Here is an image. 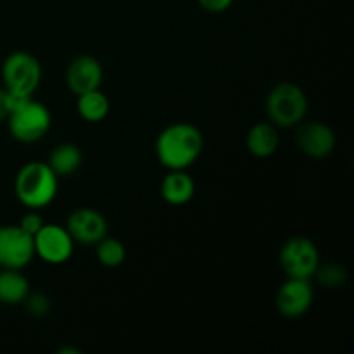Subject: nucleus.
<instances>
[{"label":"nucleus","mask_w":354,"mask_h":354,"mask_svg":"<svg viewBox=\"0 0 354 354\" xmlns=\"http://www.w3.org/2000/svg\"><path fill=\"white\" fill-rule=\"evenodd\" d=\"M104 80L102 64L92 55H78L66 69V83L75 95L100 88Z\"/></svg>","instance_id":"nucleus-12"},{"label":"nucleus","mask_w":354,"mask_h":354,"mask_svg":"<svg viewBox=\"0 0 354 354\" xmlns=\"http://www.w3.org/2000/svg\"><path fill=\"white\" fill-rule=\"evenodd\" d=\"M315 277L318 279V282L325 287H330V289H337L342 287L348 280V272H346L344 266H341L339 263H328L325 266H318Z\"/></svg>","instance_id":"nucleus-19"},{"label":"nucleus","mask_w":354,"mask_h":354,"mask_svg":"<svg viewBox=\"0 0 354 354\" xmlns=\"http://www.w3.org/2000/svg\"><path fill=\"white\" fill-rule=\"evenodd\" d=\"M3 88L14 95L33 97L41 82V64L33 54L16 50L2 64Z\"/></svg>","instance_id":"nucleus-5"},{"label":"nucleus","mask_w":354,"mask_h":354,"mask_svg":"<svg viewBox=\"0 0 354 354\" xmlns=\"http://www.w3.org/2000/svg\"><path fill=\"white\" fill-rule=\"evenodd\" d=\"M33 258V237L19 225H0V268L23 270Z\"/></svg>","instance_id":"nucleus-8"},{"label":"nucleus","mask_w":354,"mask_h":354,"mask_svg":"<svg viewBox=\"0 0 354 354\" xmlns=\"http://www.w3.org/2000/svg\"><path fill=\"white\" fill-rule=\"evenodd\" d=\"M76 109L78 114L86 121V123H100L107 118L111 111V102L100 88L90 90V92L76 95Z\"/></svg>","instance_id":"nucleus-17"},{"label":"nucleus","mask_w":354,"mask_h":354,"mask_svg":"<svg viewBox=\"0 0 354 354\" xmlns=\"http://www.w3.org/2000/svg\"><path fill=\"white\" fill-rule=\"evenodd\" d=\"M315 290L311 280L308 279H290L287 277L286 282L279 287L275 296L277 311L283 318L296 320L304 317L313 306Z\"/></svg>","instance_id":"nucleus-9"},{"label":"nucleus","mask_w":354,"mask_h":354,"mask_svg":"<svg viewBox=\"0 0 354 354\" xmlns=\"http://www.w3.org/2000/svg\"><path fill=\"white\" fill-rule=\"evenodd\" d=\"M75 244L68 228L57 223H44L33 235L35 256L47 265H64L75 251Z\"/></svg>","instance_id":"nucleus-7"},{"label":"nucleus","mask_w":354,"mask_h":354,"mask_svg":"<svg viewBox=\"0 0 354 354\" xmlns=\"http://www.w3.org/2000/svg\"><path fill=\"white\" fill-rule=\"evenodd\" d=\"M296 144L308 158L325 159L334 152L337 137L327 123L317 120H303L296 127Z\"/></svg>","instance_id":"nucleus-10"},{"label":"nucleus","mask_w":354,"mask_h":354,"mask_svg":"<svg viewBox=\"0 0 354 354\" xmlns=\"http://www.w3.org/2000/svg\"><path fill=\"white\" fill-rule=\"evenodd\" d=\"M9 131L21 144H33L41 140L52 127V114L48 107L33 97L24 99L7 116Z\"/></svg>","instance_id":"nucleus-4"},{"label":"nucleus","mask_w":354,"mask_h":354,"mask_svg":"<svg viewBox=\"0 0 354 354\" xmlns=\"http://www.w3.org/2000/svg\"><path fill=\"white\" fill-rule=\"evenodd\" d=\"M197 2H199V6L203 7L204 10H207V12L220 14L230 9L234 0H197Z\"/></svg>","instance_id":"nucleus-22"},{"label":"nucleus","mask_w":354,"mask_h":354,"mask_svg":"<svg viewBox=\"0 0 354 354\" xmlns=\"http://www.w3.org/2000/svg\"><path fill=\"white\" fill-rule=\"evenodd\" d=\"M59 190V176L47 161H30L17 171L14 192L17 201L28 209H44L54 203Z\"/></svg>","instance_id":"nucleus-2"},{"label":"nucleus","mask_w":354,"mask_h":354,"mask_svg":"<svg viewBox=\"0 0 354 354\" xmlns=\"http://www.w3.org/2000/svg\"><path fill=\"white\" fill-rule=\"evenodd\" d=\"M266 116L277 128H296L308 114V97L299 85L279 83L266 95Z\"/></svg>","instance_id":"nucleus-3"},{"label":"nucleus","mask_w":354,"mask_h":354,"mask_svg":"<svg viewBox=\"0 0 354 354\" xmlns=\"http://www.w3.org/2000/svg\"><path fill=\"white\" fill-rule=\"evenodd\" d=\"M83 162L82 149L71 142H62V144L55 145L50 151L47 159V165L50 166L52 171L59 176V178H66V176L75 175L80 169Z\"/></svg>","instance_id":"nucleus-15"},{"label":"nucleus","mask_w":354,"mask_h":354,"mask_svg":"<svg viewBox=\"0 0 354 354\" xmlns=\"http://www.w3.org/2000/svg\"><path fill=\"white\" fill-rule=\"evenodd\" d=\"M204 149V135L196 124L178 121L156 138V156L166 169H187L199 159Z\"/></svg>","instance_id":"nucleus-1"},{"label":"nucleus","mask_w":354,"mask_h":354,"mask_svg":"<svg viewBox=\"0 0 354 354\" xmlns=\"http://www.w3.org/2000/svg\"><path fill=\"white\" fill-rule=\"evenodd\" d=\"M30 292V282L21 270L0 268V303L17 306L26 301Z\"/></svg>","instance_id":"nucleus-16"},{"label":"nucleus","mask_w":354,"mask_h":354,"mask_svg":"<svg viewBox=\"0 0 354 354\" xmlns=\"http://www.w3.org/2000/svg\"><path fill=\"white\" fill-rule=\"evenodd\" d=\"M10 113V95L6 88H0V121H6Z\"/></svg>","instance_id":"nucleus-23"},{"label":"nucleus","mask_w":354,"mask_h":354,"mask_svg":"<svg viewBox=\"0 0 354 354\" xmlns=\"http://www.w3.org/2000/svg\"><path fill=\"white\" fill-rule=\"evenodd\" d=\"M245 145L248 151L251 152L254 158L265 159L270 158L277 152L280 145V135L279 128L270 121H263V123H256L251 127L245 137Z\"/></svg>","instance_id":"nucleus-14"},{"label":"nucleus","mask_w":354,"mask_h":354,"mask_svg":"<svg viewBox=\"0 0 354 354\" xmlns=\"http://www.w3.org/2000/svg\"><path fill=\"white\" fill-rule=\"evenodd\" d=\"M196 194V182L187 169H168L161 182V197L169 206H185Z\"/></svg>","instance_id":"nucleus-13"},{"label":"nucleus","mask_w":354,"mask_h":354,"mask_svg":"<svg viewBox=\"0 0 354 354\" xmlns=\"http://www.w3.org/2000/svg\"><path fill=\"white\" fill-rule=\"evenodd\" d=\"M66 228L71 234L73 241L82 245H95L107 235L106 216L92 207H78L73 211L66 221Z\"/></svg>","instance_id":"nucleus-11"},{"label":"nucleus","mask_w":354,"mask_h":354,"mask_svg":"<svg viewBox=\"0 0 354 354\" xmlns=\"http://www.w3.org/2000/svg\"><path fill=\"white\" fill-rule=\"evenodd\" d=\"M23 304H26L28 311H30L33 317H45V315L50 311V301H48V297L41 292H37V294L30 292Z\"/></svg>","instance_id":"nucleus-20"},{"label":"nucleus","mask_w":354,"mask_h":354,"mask_svg":"<svg viewBox=\"0 0 354 354\" xmlns=\"http://www.w3.org/2000/svg\"><path fill=\"white\" fill-rule=\"evenodd\" d=\"M97 259L106 268H118L127 259V248L121 241L114 237H104L102 241L97 242Z\"/></svg>","instance_id":"nucleus-18"},{"label":"nucleus","mask_w":354,"mask_h":354,"mask_svg":"<svg viewBox=\"0 0 354 354\" xmlns=\"http://www.w3.org/2000/svg\"><path fill=\"white\" fill-rule=\"evenodd\" d=\"M279 261L283 273L290 279L311 280L320 266V251L311 239L296 235L283 242Z\"/></svg>","instance_id":"nucleus-6"},{"label":"nucleus","mask_w":354,"mask_h":354,"mask_svg":"<svg viewBox=\"0 0 354 354\" xmlns=\"http://www.w3.org/2000/svg\"><path fill=\"white\" fill-rule=\"evenodd\" d=\"M17 225H19V227L23 228L26 234H30L31 237H33V235L37 234L41 227H44V220H41V216L38 214L37 209H30V213L24 214Z\"/></svg>","instance_id":"nucleus-21"}]
</instances>
